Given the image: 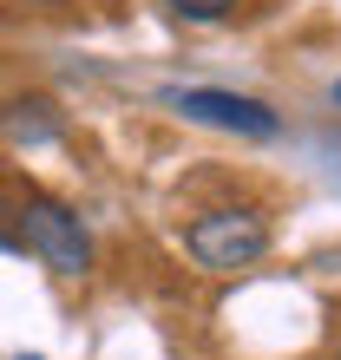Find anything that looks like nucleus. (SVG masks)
Wrapping results in <instances>:
<instances>
[{
  "label": "nucleus",
  "instance_id": "nucleus-1",
  "mask_svg": "<svg viewBox=\"0 0 341 360\" xmlns=\"http://www.w3.org/2000/svg\"><path fill=\"white\" fill-rule=\"evenodd\" d=\"M13 229H20V243H27L53 275H85V269H92V236H85V223L73 217L66 203L27 197L13 210Z\"/></svg>",
  "mask_w": 341,
  "mask_h": 360
},
{
  "label": "nucleus",
  "instance_id": "nucleus-2",
  "mask_svg": "<svg viewBox=\"0 0 341 360\" xmlns=\"http://www.w3.org/2000/svg\"><path fill=\"white\" fill-rule=\"evenodd\" d=\"M184 249H190L197 269H249L269 249V223L256 210H204L184 229Z\"/></svg>",
  "mask_w": 341,
  "mask_h": 360
},
{
  "label": "nucleus",
  "instance_id": "nucleus-3",
  "mask_svg": "<svg viewBox=\"0 0 341 360\" xmlns=\"http://www.w3.org/2000/svg\"><path fill=\"white\" fill-rule=\"evenodd\" d=\"M178 112H184V118H197V124H210V131H237V138H275V131H283V118H275L263 98L210 92V86L178 92Z\"/></svg>",
  "mask_w": 341,
  "mask_h": 360
},
{
  "label": "nucleus",
  "instance_id": "nucleus-4",
  "mask_svg": "<svg viewBox=\"0 0 341 360\" xmlns=\"http://www.w3.org/2000/svg\"><path fill=\"white\" fill-rule=\"evenodd\" d=\"M0 131H7L13 144H46V138H59V118H53L46 98H20V105L0 112Z\"/></svg>",
  "mask_w": 341,
  "mask_h": 360
},
{
  "label": "nucleus",
  "instance_id": "nucleus-5",
  "mask_svg": "<svg viewBox=\"0 0 341 360\" xmlns=\"http://www.w3.org/2000/svg\"><path fill=\"white\" fill-rule=\"evenodd\" d=\"M178 20H190V27H210V20H230L237 13V0H164Z\"/></svg>",
  "mask_w": 341,
  "mask_h": 360
},
{
  "label": "nucleus",
  "instance_id": "nucleus-6",
  "mask_svg": "<svg viewBox=\"0 0 341 360\" xmlns=\"http://www.w3.org/2000/svg\"><path fill=\"white\" fill-rule=\"evenodd\" d=\"M33 7H59V0H33Z\"/></svg>",
  "mask_w": 341,
  "mask_h": 360
},
{
  "label": "nucleus",
  "instance_id": "nucleus-7",
  "mask_svg": "<svg viewBox=\"0 0 341 360\" xmlns=\"http://www.w3.org/2000/svg\"><path fill=\"white\" fill-rule=\"evenodd\" d=\"M335 105H341V79H335Z\"/></svg>",
  "mask_w": 341,
  "mask_h": 360
},
{
  "label": "nucleus",
  "instance_id": "nucleus-8",
  "mask_svg": "<svg viewBox=\"0 0 341 360\" xmlns=\"http://www.w3.org/2000/svg\"><path fill=\"white\" fill-rule=\"evenodd\" d=\"M20 360H27V354H20Z\"/></svg>",
  "mask_w": 341,
  "mask_h": 360
},
{
  "label": "nucleus",
  "instance_id": "nucleus-9",
  "mask_svg": "<svg viewBox=\"0 0 341 360\" xmlns=\"http://www.w3.org/2000/svg\"><path fill=\"white\" fill-rule=\"evenodd\" d=\"M335 360H341V354H335Z\"/></svg>",
  "mask_w": 341,
  "mask_h": 360
}]
</instances>
